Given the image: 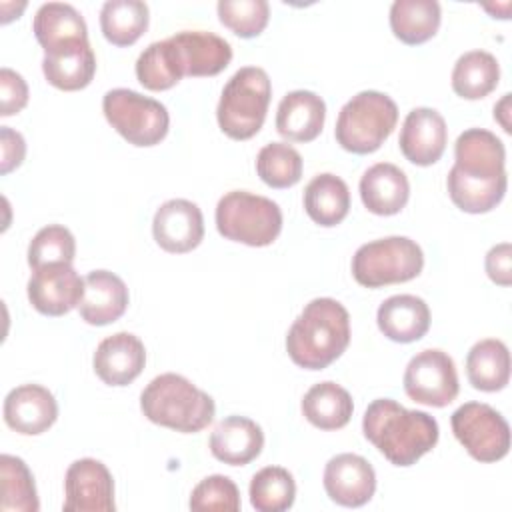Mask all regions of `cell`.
Wrapping results in <instances>:
<instances>
[{"label": "cell", "mask_w": 512, "mask_h": 512, "mask_svg": "<svg viewBox=\"0 0 512 512\" xmlns=\"http://www.w3.org/2000/svg\"><path fill=\"white\" fill-rule=\"evenodd\" d=\"M232 60V46L218 34L182 30L152 42L136 60L138 82L152 92L176 86L184 76H216Z\"/></svg>", "instance_id": "obj_2"}, {"label": "cell", "mask_w": 512, "mask_h": 512, "mask_svg": "<svg viewBox=\"0 0 512 512\" xmlns=\"http://www.w3.org/2000/svg\"><path fill=\"white\" fill-rule=\"evenodd\" d=\"M272 98V84L266 70L244 66L226 82L216 118L220 130L232 140H248L256 136L266 120Z\"/></svg>", "instance_id": "obj_6"}, {"label": "cell", "mask_w": 512, "mask_h": 512, "mask_svg": "<svg viewBox=\"0 0 512 512\" xmlns=\"http://www.w3.org/2000/svg\"><path fill=\"white\" fill-rule=\"evenodd\" d=\"M350 344L348 310L334 298L310 300L286 336L290 360L306 370L330 366Z\"/></svg>", "instance_id": "obj_4"}, {"label": "cell", "mask_w": 512, "mask_h": 512, "mask_svg": "<svg viewBox=\"0 0 512 512\" xmlns=\"http://www.w3.org/2000/svg\"><path fill=\"white\" fill-rule=\"evenodd\" d=\"M360 198L368 212L378 216L398 214L410 196V184L396 164L378 162L360 178Z\"/></svg>", "instance_id": "obj_24"}, {"label": "cell", "mask_w": 512, "mask_h": 512, "mask_svg": "<svg viewBox=\"0 0 512 512\" xmlns=\"http://www.w3.org/2000/svg\"><path fill=\"white\" fill-rule=\"evenodd\" d=\"M508 112H510V94H504L502 100L494 106V120H498L506 132L512 130L508 122Z\"/></svg>", "instance_id": "obj_42"}, {"label": "cell", "mask_w": 512, "mask_h": 512, "mask_svg": "<svg viewBox=\"0 0 512 512\" xmlns=\"http://www.w3.org/2000/svg\"><path fill=\"white\" fill-rule=\"evenodd\" d=\"M148 4L140 0H108L100 10V28L114 46H132L148 28Z\"/></svg>", "instance_id": "obj_32"}, {"label": "cell", "mask_w": 512, "mask_h": 512, "mask_svg": "<svg viewBox=\"0 0 512 512\" xmlns=\"http://www.w3.org/2000/svg\"><path fill=\"white\" fill-rule=\"evenodd\" d=\"M0 510L2 512H38V492L34 476L26 462L12 454L0 456Z\"/></svg>", "instance_id": "obj_33"}, {"label": "cell", "mask_w": 512, "mask_h": 512, "mask_svg": "<svg viewBox=\"0 0 512 512\" xmlns=\"http://www.w3.org/2000/svg\"><path fill=\"white\" fill-rule=\"evenodd\" d=\"M470 384L482 392H498L510 380V352L498 338L476 342L466 356Z\"/></svg>", "instance_id": "obj_29"}, {"label": "cell", "mask_w": 512, "mask_h": 512, "mask_svg": "<svg viewBox=\"0 0 512 512\" xmlns=\"http://www.w3.org/2000/svg\"><path fill=\"white\" fill-rule=\"evenodd\" d=\"M66 512H112L114 480L106 464L96 458L74 460L64 476Z\"/></svg>", "instance_id": "obj_13"}, {"label": "cell", "mask_w": 512, "mask_h": 512, "mask_svg": "<svg viewBox=\"0 0 512 512\" xmlns=\"http://www.w3.org/2000/svg\"><path fill=\"white\" fill-rule=\"evenodd\" d=\"M380 332L394 342H416L430 328V308L414 294H396L386 298L376 312Z\"/></svg>", "instance_id": "obj_25"}, {"label": "cell", "mask_w": 512, "mask_h": 512, "mask_svg": "<svg viewBox=\"0 0 512 512\" xmlns=\"http://www.w3.org/2000/svg\"><path fill=\"white\" fill-rule=\"evenodd\" d=\"M368 442L394 466H412L430 452L440 436L436 418L422 410H408L392 398H376L362 418Z\"/></svg>", "instance_id": "obj_3"}, {"label": "cell", "mask_w": 512, "mask_h": 512, "mask_svg": "<svg viewBox=\"0 0 512 512\" xmlns=\"http://www.w3.org/2000/svg\"><path fill=\"white\" fill-rule=\"evenodd\" d=\"M440 4L436 0H396L390 6V28L404 44L430 40L440 26Z\"/></svg>", "instance_id": "obj_30"}, {"label": "cell", "mask_w": 512, "mask_h": 512, "mask_svg": "<svg viewBox=\"0 0 512 512\" xmlns=\"http://www.w3.org/2000/svg\"><path fill=\"white\" fill-rule=\"evenodd\" d=\"M2 412L8 428L24 436H38L56 422L58 404L48 388L22 384L6 394Z\"/></svg>", "instance_id": "obj_18"}, {"label": "cell", "mask_w": 512, "mask_h": 512, "mask_svg": "<svg viewBox=\"0 0 512 512\" xmlns=\"http://www.w3.org/2000/svg\"><path fill=\"white\" fill-rule=\"evenodd\" d=\"M32 30L44 54L88 42V26L82 14L64 2L42 4L34 14Z\"/></svg>", "instance_id": "obj_21"}, {"label": "cell", "mask_w": 512, "mask_h": 512, "mask_svg": "<svg viewBox=\"0 0 512 512\" xmlns=\"http://www.w3.org/2000/svg\"><path fill=\"white\" fill-rule=\"evenodd\" d=\"M152 234L156 244L166 252H190L204 238L202 210L186 198L166 200L154 214Z\"/></svg>", "instance_id": "obj_15"}, {"label": "cell", "mask_w": 512, "mask_h": 512, "mask_svg": "<svg viewBox=\"0 0 512 512\" xmlns=\"http://www.w3.org/2000/svg\"><path fill=\"white\" fill-rule=\"evenodd\" d=\"M458 372L454 360L438 350L428 348L410 358L404 370V392L418 404L444 408L458 396Z\"/></svg>", "instance_id": "obj_12"}, {"label": "cell", "mask_w": 512, "mask_h": 512, "mask_svg": "<svg viewBox=\"0 0 512 512\" xmlns=\"http://www.w3.org/2000/svg\"><path fill=\"white\" fill-rule=\"evenodd\" d=\"M456 440L478 462H498L510 450V426L506 418L484 402H466L450 418Z\"/></svg>", "instance_id": "obj_11"}, {"label": "cell", "mask_w": 512, "mask_h": 512, "mask_svg": "<svg viewBox=\"0 0 512 512\" xmlns=\"http://www.w3.org/2000/svg\"><path fill=\"white\" fill-rule=\"evenodd\" d=\"M188 506L190 510L236 512L240 510V492L228 476L212 474L194 486Z\"/></svg>", "instance_id": "obj_38"}, {"label": "cell", "mask_w": 512, "mask_h": 512, "mask_svg": "<svg viewBox=\"0 0 512 512\" xmlns=\"http://www.w3.org/2000/svg\"><path fill=\"white\" fill-rule=\"evenodd\" d=\"M84 296V278L72 264H50L32 272L28 300L34 310L46 316H64L78 308Z\"/></svg>", "instance_id": "obj_14"}, {"label": "cell", "mask_w": 512, "mask_h": 512, "mask_svg": "<svg viewBox=\"0 0 512 512\" xmlns=\"http://www.w3.org/2000/svg\"><path fill=\"white\" fill-rule=\"evenodd\" d=\"M264 448L262 428L246 416H228L210 434V452L216 460L230 466H246Z\"/></svg>", "instance_id": "obj_22"}, {"label": "cell", "mask_w": 512, "mask_h": 512, "mask_svg": "<svg viewBox=\"0 0 512 512\" xmlns=\"http://www.w3.org/2000/svg\"><path fill=\"white\" fill-rule=\"evenodd\" d=\"M0 174H8L16 170L26 156V140L20 132L10 126H0Z\"/></svg>", "instance_id": "obj_41"}, {"label": "cell", "mask_w": 512, "mask_h": 512, "mask_svg": "<svg viewBox=\"0 0 512 512\" xmlns=\"http://www.w3.org/2000/svg\"><path fill=\"white\" fill-rule=\"evenodd\" d=\"M422 266V248L406 236H386L366 242L352 256V276L366 288L408 282L422 272Z\"/></svg>", "instance_id": "obj_9"}, {"label": "cell", "mask_w": 512, "mask_h": 512, "mask_svg": "<svg viewBox=\"0 0 512 512\" xmlns=\"http://www.w3.org/2000/svg\"><path fill=\"white\" fill-rule=\"evenodd\" d=\"M500 80V64L486 50L464 52L452 68V90L466 100L488 96Z\"/></svg>", "instance_id": "obj_31"}, {"label": "cell", "mask_w": 512, "mask_h": 512, "mask_svg": "<svg viewBox=\"0 0 512 512\" xmlns=\"http://www.w3.org/2000/svg\"><path fill=\"white\" fill-rule=\"evenodd\" d=\"M216 10L220 22L240 38L262 34L270 18L266 0H220Z\"/></svg>", "instance_id": "obj_37"}, {"label": "cell", "mask_w": 512, "mask_h": 512, "mask_svg": "<svg viewBox=\"0 0 512 512\" xmlns=\"http://www.w3.org/2000/svg\"><path fill=\"white\" fill-rule=\"evenodd\" d=\"M28 104V84L12 68L0 70V116L18 114Z\"/></svg>", "instance_id": "obj_39"}, {"label": "cell", "mask_w": 512, "mask_h": 512, "mask_svg": "<svg viewBox=\"0 0 512 512\" xmlns=\"http://www.w3.org/2000/svg\"><path fill=\"white\" fill-rule=\"evenodd\" d=\"M454 160L446 178L450 200L468 214L496 208L508 186L502 140L490 130L468 128L456 138Z\"/></svg>", "instance_id": "obj_1"}, {"label": "cell", "mask_w": 512, "mask_h": 512, "mask_svg": "<svg viewBox=\"0 0 512 512\" xmlns=\"http://www.w3.org/2000/svg\"><path fill=\"white\" fill-rule=\"evenodd\" d=\"M146 364L142 340L130 332H116L104 338L94 352L96 376L108 386H126L140 376Z\"/></svg>", "instance_id": "obj_19"}, {"label": "cell", "mask_w": 512, "mask_h": 512, "mask_svg": "<svg viewBox=\"0 0 512 512\" xmlns=\"http://www.w3.org/2000/svg\"><path fill=\"white\" fill-rule=\"evenodd\" d=\"M324 490L332 502L358 508L372 500L376 490V472L372 464L358 454H336L324 468Z\"/></svg>", "instance_id": "obj_16"}, {"label": "cell", "mask_w": 512, "mask_h": 512, "mask_svg": "<svg viewBox=\"0 0 512 512\" xmlns=\"http://www.w3.org/2000/svg\"><path fill=\"white\" fill-rule=\"evenodd\" d=\"M102 112L108 124L134 146H154L168 134L166 106L136 90H108L102 98Z\"/></svg>", "instance_id": "obj_10"}, {"label": "cell", "mask_w": 512, "mask_h": 512, "mask_svg": "<svg viewBox=\"0 0 512 512\" xmlns=\"http://www.w3.org/2000/svg\"><path fill=\"white\" fill-rule=\"evenodd\" d=\"M326 104L310 90L288 92L276 112V130L290 142H312L324 128Z\"/></svg>", "instance_id": "obj_23"}, {"label": "cell", "mask_w": 512, "mask_h": 512, "mask_svg": "<svg viewBox=\"0 0 512 512\" xmlns=\"http://www.w3.org/2000/svg\"><path fill=\"white\" fill-rule=\"evenodd\" d=\"M354 412L352 396L336 382H318L302 398L304 418L320 430H338L350 422Z\"/></svg>", "instance_id": "obj_28"}, {"label": "cell", "mask_w": 512, "mask_h": 512, "mask_svg": "<svg viewBox=\"0 0 512 512\" xmlns=\"http://www.w3.org/2000/svg\"><path fill=\"white\" fill-rule=\"evenodd\" d=\"M250 504L258 512H284L294 504L296 482L282 466H266L250 480Z\"/></svg>", "instance_id": "obj_34"}, {"label": "cell", "mask_w": 512, "mask_h": 512, "mask_svg": "<svg viewBox=\"0 0 512 512\" xmlns=\"http://www.w3.org/2000/svg\"><path fill=\"white\" fill-rule=\"evenodd\" d=\"M76 240L66 226L48 224L36 232L28 244V266L38 270L50 264H72Z\"/></svg>", "instance_id": "obj_36"}, {"label": "cell", "mask_w": 512, "mask_h": 512, "mask_svg": "<svg viewBox=\"0 0 512 512\" xmlns=\"http://www.w3.org/2000/svg\"><path fill=\"white\" fill-rule=\"evenodd\" d=\"M448 128L444 116L428 106L408 112L400 130V150L404 158L416 166H430L440 160L446 150Z\"/></svg>", "instance_id": "obj_17"}, {"label": "cell", "mask_w": 512, "mask_h": 512, "mask_svg": "<svg viewBox=\"0 0 512 512\" xmlns=\"http://www.w3.org/2000/svg\"><path fill=\"white\" fill-rule=\"evenodd\" d=\"M128 300V288L120 276L108 270H92L84 276V296L78 312L86 324L106 326L126 312Z\"/></svg>", "instance_id": "obj_20"}, {"label": "cell", "mask_w": 512, "mask_h": 512, "mask_svg": "<svg viewBox=\"0 0 512 512\" xmlns=\"http://www.w3.org/2000/svg\"><path fill=\"white\" fill-rule=\"evenodd\" d=\"M216 228L232 242L246 246H268L282 230L280 206L246 190H232L216 204Z\"/></svg>", "instance_id": "obj_8"}, {"label": "cell", "mask_w": 512, "mask_h": 512, "mask_svg": "<svg viewBox=\"0 0 512 512\" xmlns=\"http://www.w3.org/2000/svg\"><path fill=\"white\" fill-rule=\"evenodd\" d=\"M140 408L150 422L184 434L204 430L216 414L212 396L174 372L160 374L146 384Z\"/></svg>", "instance_id": "obj_5"}, {"label": "cell", "mask_w": 512, "mask_h": 512, "mask_svg": "<svg viewBox=\"0 0 512 512\" xmlns=\"http://www.w3.org/2000/svg\"><path fill=\"white\" fill-rule=\"evenodd\" d=\"M256 172L270 188H290L302 178V156L286 142H270L256 156Z\"/></svg>", "instance_id": "obj_35"}, {"label": "cell", "mask_w": 512, "mask_h": 512, "mask_svg": "<svg viewBox=\"0 0 512 512\" xmlns=\"http://www.w3.org/2000/svg\"><path fill=\"white\" fill-rule=\"evenodd\" d=\"M304 210L312 222L324 228L340 224L350 210L346 182L330 172L314 176L304 188Z\"/></svg>", "instance_id": "obj_27"}, {"label": "cell", "mask_w": 512, "mask_h": 512, "mask_svg": "<svg viewBox=\"0 0 512 512\" xmlns=\"http://www.w3.org/2000/svg\"><path fill=\"white\" fill-rule=\"evenodd\" d=\"M42 72L58 90L74 92L86 88L96 74V56L90 42L44 54Z\"/></svg>", "instance_id": "obj_26"}, {"label": "cell", "mask_w": 512, "mask_h": 512, "mask_svg": "<svg viewBox=\"0 0 512 512\" xmlns=\"http://www.w3.org/2000/svg\"><path fill=\"white\" fill-rule=\"evenodd\" d=\"M398 122L396 102L378 90H362L352 96L336 120V142L352 154L376 152Z\"/></svg>", "instance_id": "obj_7"}, {"label": "cell", "mask_w": 512, "mask_h": 512, "mask_svg": "<svg viewBox=\"0 0 512 512\" xmlns=\"http://www.w3.org/2000/svg\"><path fill=\"white\" fill-rule=\"evenodd\" d=\"M486 274L498 286L512 284V246L510 242H500L492 246L484 258Z\"/></svg>", "instance_id": "obj_40"}]
</instances>
